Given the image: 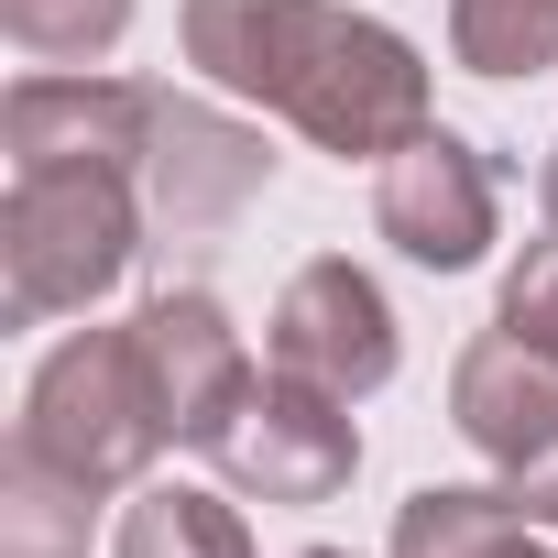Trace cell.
<instances>
[{
    "mask_svg": "<svg viewBox=\"0 0 558 558\" xmlns=\"http://www.w3.org/2000/svg\"><path fill=\"white\" fill-rule=\"evenodd\" d=\"M449 427L493 471H525L536 449H558V351H536L514 329L460 340V362H449Z\"/></svg>",
    "mask_w": 558,
    "mask_h": 558,
    "instance_id": "10",
    "label": "cell"
},
{
    "mask_svg": "<svg viewBox=\"0 0 558 558\" xmlns=\"http://www.w3.org/2000/svg\"><path fill=\"white\" fill-rule=\"evenodd\" d=\"M110 493L66 482L56 460H34L23 438L0 449V558H88V525H99Z\"/></svg>",
    "mask_w": 558,
    "mask_h": 558,
    "instance_id": "12",
    "label": "cell"
},
{
    "mask_svg": "<svg viewBox=\"0 0 558 558\" xmlns=\"http://www.w3.org/2000/svg\"><path fill=\"white\" fill-rule=\"evenodd\" d=\"M536 197H547V230H558V143H547V165H536Z\"/></svg>",
    "mask_w": 558,
    "mask_h": 558,
    "instance_id": "18",
    "label": "cell"
},
{
    "mask_svg": "<svg viewBox=\"0 0 558 558\" xmlns=\"http://www.w3.org/2000/svg\"><path fill=\"white\" fill-rule=\"evenodd\" d=\"M110 558H252L241 493H197V482H143L110 525Z\"/></svg>",
    "mask_w": 558,
    "mask_h": 558,
    "instance_id": "13",
    "label": "cell"
},
{
    "mask_svg": "<svg viewBox=\"0 0 558 558\" xmlns=\"http://www.w3.org/2000/svg\"><path fill=\"white\" fill-rule=\"evenodd\" d=\"M384 558H558V536L525 514L514 482H416Z\"/></svg>",
    "mask_w": 558,
    "mask_h": 558,
    "instance_id": "11",
    "label": "cell"
},
{
    "mask_svg": "<svg viewBox=\"0 0 558 558\" xmlns=\"http://www.w3.org/2000/svg\"><path fill=\"white\" fill-rule=\"evenodd\" d=\"M449 56L471 77H547L558 66V0H449Z\"/></svg>",
    "mask_w": 558,
    "mask_h": 558,
    "instance_id": "14",
    "label": "cell"
},
{
    "mask_svg": "<svg viewBox=\"0 0 558 558\" xmlns=\"http://www.w3.org/2000/svg\"><path fill=\"white\" fill-rule=\"evenodd\" d=\"M504 482H514V493H525V514L558 536V449H536V460H525V471H504Z\"/></svg>",
    "mask_w": 558,
    "mask_h": 558,
    "instance_id": "17",
    "label": "cell"
},
{
    "mask_svg": "<svg viewBox=\"0 0 558 558\" xmlns=\"http://www.w3.org/2000/svg\"><path fill=\"white\" fill-rule=\"evenodd\" d=\"M12 438H23L34 460H56L66 482H88V493H143L175 438H165V405H154V384H143L132 318L56 340V351L34 362V384H23Z\"/></svg>",
    "mask_w": 558,
    "mask_h": 558,
    "instance_id": "3",
    "label": "cell"
},
{
    "mask_svg": "<svg viewBox=\"0 0 558 558\" xmlns=\"http://www.w3.org/2000/svg\"><path fill=\"white\" fill-rule=\"evenodd\" d=\"M263 351H274V373H307V384H329V395L362 405V395L395 384L405 329H395V296L351 252H318V263L286 274V296H274V318H263Z\"/></svg>",
    "mask_w": 558,
    "mask_h": 558,
    "instance_id": "7",
    "label": "cell"
},
{
    "mask_svg": "<svg viewBox=\"0 0 558 558\" xmlns=\"http://www.w3.org/2000/svg\"><path fill=\"white\" fill-rule=\"evenodd\" d=\"M493 329H514V340L558 351V230H547V241H525V252L504 263V307H493Z\"/></svg>",
    "mask_w": 558,
    "mask_h": 558,
    "instance_id": "16",
    "label": "cell"
},
{
    "mask_svg": "<svg viewBox=\"0 0 558 558\" xmlns=\"http://www.w3.org/2000/svg\"><path fill=\"white\" fill-rule=\"evenodd\" d=\"M373 230L416 263V274H471L504 230V186H493V154L449 121H427L405 154L373 165Z\"/></svg>",
    "mask_w": 558,
    "mask_h": 558,
    "instance_id": "6",
    "label": "cell"
},
{
    "mask_svg": "<svg viewBox=\"0 0 558 558\" xmlns=\"http://www.w3.org/2000/svg\"><path fill=\"white\" fill-rule=\"evenodd\" d=\"M132 351H143V384H154L175 449H208V438L230 427V405L252 395V373H263L208 286H165V296H143V307H132Z\"/></svg>",
    "mask_w": 558,
    "mask_h": 558,
    "instance_id": "8",
    "label": "cell"
},
{
    "mask_svg": "<svg viewBox=\"0 0 558 558\" xmlns=\"http://www.w3.org/2000/svg\"><path fill=\"white\" fill-rule=\"evenodd\" d=\"M132 186L165 241H230L252 219V197L274 186V143H263V121H241L197 88H154V143H143Z\"/></svg>",
    "mask_w": 558,
    "mask_h": 558,
    "instance_id": "5",
    "label": "cell"
},
{
    "mask_svg": "<svg viewBox=\"0 0 558 558\" xmlns=\"http://www.w3.org/2000/svg\"><path fill=\"white\" fill-rule=\"evenodd\" d=\"M296 558H351V547H296Z\"/></svg>",
    "mask_w": 558,
    "mask_h": 558,
    "instance_id": "19",
    "label": "cell"
},
{
    "mask_svg": "<svg viewBox=\"0 0 558 558\" xmlns=\"http://www.w3.org/2000/svg\"><path fill=\"white\" fill-rule=\"evenodd\" d=\"M175 56L340 165H384L438 121L427 56L351 0H175Z\"/></svg>",
    "mask_w": 558,
    "mask_h": 558,
    "instance_id": "1",
    "label": "cell"
},
{
    "mask_svg": "<svg viewBox=\"0 0 558 558\" xmlns=\"http://www.w3.org/2000/svg\"><path fill=\"white\" fill-rule=\"evenodd\" d=\"M0 34L34 66H99L132 34V0H0Z\"/></svg>",
    "mask_w": 558,
    "mask_h": 558,
    "instance_id": "15",
    "label": "cell"
},
{
    "mask_svg": "<svg viewBox=\"0 0 558 558\" xmlns=\"http://www.w3.org/2000/svg\"><path fill=\"white\" fill-rule=\"evenodd\" d=\"M208 471L241 493V504H340L351 471H362V427H351V395L307 384V373H252V395L230 405V427L208 438Z\"/></svg>",
    "mask_w": 558,
    "mask_h": 558,
    "instance_id": "4",
    "label": "cell"
},
{
    "mask_svg": "<svg viewBox=\"0 0 558 558\" xmlns=\"http://www.w3.org/2000/svg\"><path fill=\"white\" fill-rule=\"evenodd\" d=\"M154 88L165 77H99V66H34L12 99H0V143H12V175L45 165H143L154 143Z\"/></svg>",
    "mask_w": 558,
    "mask_h": 558,
    "instance_id": "9",
    "label": "cell"
},
{
    "mask_svg": "<svg viewBox=\"0 0 558 558\" xmlns=\"http://www.w3.org/2000/svg\"><path fill=\"white\" fill-rule=\"evenodd\" d=\"M143 186L121 165H45V175H12L0 197V318L12 329H56V318H88L132 252H143Z\"/></svg>",
    "mask_w": 558,
    "mask_h": 558,
    "instance_id": "2",
    "label": "cell"
}]
</instances>
